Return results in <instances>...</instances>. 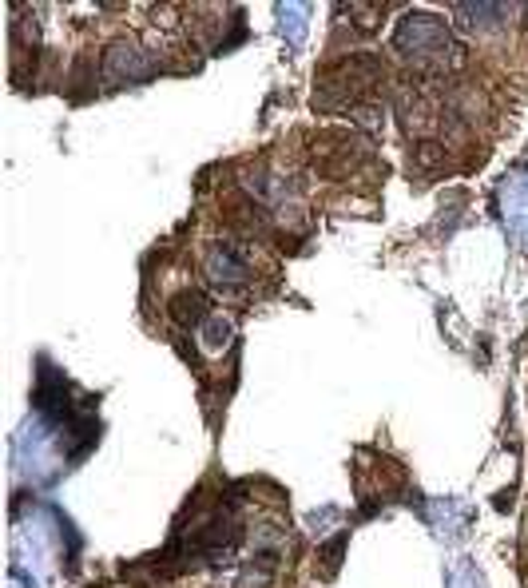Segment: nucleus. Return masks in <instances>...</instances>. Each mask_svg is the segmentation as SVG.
Wrapping results in <instances>:
<instances>
[{
	"instance_id": "nucleus-2",
	"label": "nucleus",
	"mask_w": 528,
	"mask_h": 588,
	"mask_svg": "<svg viewBox=\"0 0 528 588\" xmlns=\"http://www.w3.org/2000/svg\"><path fill=\"white\" fill-rule=\"evenodd\" d=\"M119 72H127V80H136V76H147V60L139 56L136 48H127V45H116L112 52H107V76H119Z\"/></svg>"
},
{
	"instance_id": "nucleus-1",
	"label": "nucleus",
	"mask_w": 528,
	"mask_h": 588,
	"mask_svg": "<svg viewBox=\"0 0 528 588\" xmlns=\"http://www.w3.org/2000/svg\"><path fill=\"white\" fill-rule=\"evenodd\" d=\"M171 314L183 326H195V322H203L207 314H211V302H207V294H199V290H183L179 299L171 302Z\"/></svg>"
},
{
	"instance_id": "nucleus-3",
	"label": "nucleus",
	"mask_w": 528,
	"mask_h": 588,
	"mask_svg": "<svg viewBox=\"0 0 528 588\" xmlns=\"http://www.w3.org/2000/svg\"><path fill=\"white\" fill-rule=\"evenodd\" d=\"M413 159H417V167H437V163L445 159V147L442 144H421L413 151Z\"/></svg>"
}]
</instances>
